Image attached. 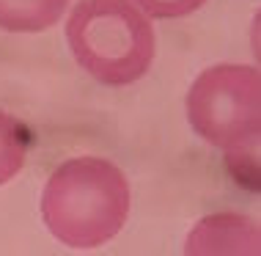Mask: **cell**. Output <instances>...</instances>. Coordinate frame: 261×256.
Listing matches in <instances>:
<instances>
[{"mask_svg":"<svg viewBox=\"0 0 261 256\" xmlns=\"http://www.w3.org/2000/svg\"><path fill=\"white\" fill-rule=\"evenodd\" d=\"M129 198V182L118 166L105 157H74L47 179L41 215L55 240L91 251L121 231Z\"/></svg>","mask_w":261,"mask_h":256,"instance_id":"obj_1","label":"cell"},{"mask_svg":"<svg viewBox=\"0 0 261 256\" xmlns=\"http://www.w3.org/2000/svg\"><path fill=\"white\" fill-rule=\"evenodd\" d=\"M74 61L105 85H129L154 61V28L132 0H80L66 22Z\"/></svg>","mask_w":261,"mask_h":256,"instance_id":"obj_2","label":"cell"},{"mask_svg":"<svg viewBox=\"0 0 261 256\" xmlns=\"http://www.w3.org/2000/svg\"><path fill=\"white\" fill-rule=\"evenodd\" d=\"M193 130L225 152L258 144L261 135V75L256 66L217 63L195 77L187 94Z\"/></svg>","mask_w":261,"mask_h":256,"instance_id":"obj_3","label":"cell"},{"mask_svg":"<svg viewBox=\"0 0 261 256\" xmlns=\"http://www.w3.org/2000/svg\"><path fill=\"white\" fill-rule=\"evenodd\" d=\"M261 245L258 226L245 215H209L195 223L190 231L185 253L190 256H212V253H239L256 256Z\"/></svg>","mask_w":261,"mask_h":256,"instance_id":"obj_4","label":"cell"},{"mask_svg":"<svg viewBox=\"0 0 261 256\" xmlns=\"http://www.w3.org/2000/svg\"><path fill=\"white\" fill-rule=\"evenodd\" d=\"M69 0H0V31L39 33L63 17Z\"/></svg>","mask_w":261,"mask_h":256,"instance_id":"obj_5","label":"cell"},{"mask_svg":"<svg viewBox=\"0 0 261 256\" xmlns=\"http://www.w3.org/2000/svg\"><path fill=\"white\" fill-rule=\"evenodd\" d=\"M28 130L0 110V184L11 182L28 160Z\"/></svg>","mask_w":261,"mask_h":256,"instance_id":"obj_6","label":"cell"},{"mask_svg":"<svg viewBox=\"0 0 261 256\" xmlns=\"http://www.w3.org/2000/svg\"><path fill=\"white\" fill-rule=\"evenodd\" d=\"M138 9H143L149 17L157 19H176V17H187V14L198 11L206 0H132Z\"/></svg>","mask_w":261,"mask_h":256,"instance_id":"obj_7","label":"cell"}]
</instances>
